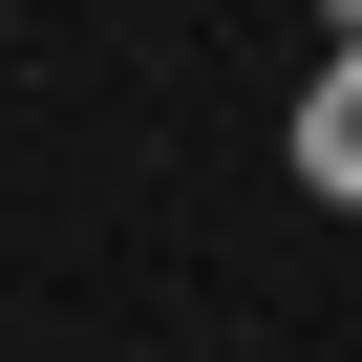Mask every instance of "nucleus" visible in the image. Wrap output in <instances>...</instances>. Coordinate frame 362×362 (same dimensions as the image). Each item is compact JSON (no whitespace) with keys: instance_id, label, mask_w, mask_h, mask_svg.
Masks as SVG:
<instances>
[{"instance_id":"obj_1","label":"nucleus","mask_w":362,"mask_h":362,"mask_svg":"<svg viewBox=\"0 0 362 362\" xmlns=\"http://www.w3.org/2000/svg\"><path fill=\"white\" fill-rule=\"evenodd\" d=\"M298 170H320V192H362V64H341V86L298 107Z\"/></svg>"}]
</instances>
